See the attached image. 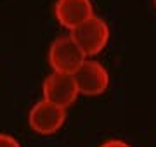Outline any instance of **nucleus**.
I'll list each match as a JSON object with an SVG mask.
<instances>
[{
    "label": "nucleus",
    "mask_w": 156,
    "mask_h": 147,
    "mask_svg": "<svg viewBox=\"0 0 156 147\" xmlns=\"http://www.w3.org/2000/svg\"><path fill=\"white\" fill-rule=\"evenodd\" d=\"M66 116H68V109L54 106V104L40 99L30 109L28 125L38 135H54L64 126Z\"/></svg>",
    "instance_id": "nucleus-3"
},
{
    "label": "nucleus",
    "mask_w": 156,
    "mask_h": 147,
    "mask_svg": "<svg viewBox=\"0 0 156 147\" xmlns=\"http://www.w3.org/2000/svg\"><path fill=\"white\" fill-rule=\"evenodd\" d=\"M0 147H21V144H19L16 137L0 132Z\"/></svg>",
    "instance_id": "nucleus-7"
},
{
    "label": "nucleus",
    "mask_w": 156,
    "mask_h": 147,
    "mask_svg": "<svg viewBox=\"0 0 156 147\" xmlns=\"http://www.w3.org/2000/svg\"><path fill=\"white\" fill-rule=\"evenodd\" d=\"M92 16H95L92 0H56L54 4V17L68 31L75 29Z\"/></svg>",
    "instance_id": "nucleus-6"
},
{
    "label": "nucleus",
    "mask_w": 156,
    "mask_h": 147,
    "mask_svg": "<svg viewBox=\"0 0 156 147\" xmlns=\"http://www.w3.org/2000/svg\"><path fill=\"white\" fill-rule=\"evenodd\" d=\"M69 36L75 40V43L80 47V50L83 52L87 59H94V56L101 54L106 49L109 36H111V29L106 19L95 14L75 29H71Z\"/></svg>",
    "instance_id": "nucleus-1"
},
{
    "label": "nucleus",
    "mask_w": 156,
    "mask_h": 147,
    "mask_svg": "<svg viewBox=\"0 0 156 147\" xmlns=\"http://www.w3.org/2000/svg\"><path fill=\"white\" fill-rule=\"evenodd\" d=\"M73 78L76 81L80 95L97 97L104 94L109 87V71L102 62L95 59H85L82 66L75 71Z\"/></svg>",
    "instance_id": "nucleus-4"
},
{
    "label": "nucleus",
    "mask_w": 156,
    "mask_h": 147,
    "mask_svg": "<svg viewBox=\"0 0 156 147\" xmlns=\"http://www.w3.org/2000/svg\"><path fill=\"white\" fill-rule=\"evenodd\" d=\"M97 147H132L127 140H122V138H109V140H104L102 144H99Z\"/></svg>",
    "instance_id": "nucleus-8"
},
{
    "label": "nucleus",
    "mask_w": 156,
    "mask_h": 147,
    "mask_svg": "<svg viewBox=\"0 0 156 147\" xmlns=\"http://www.w3.org/2000/svg\"><path fill=\"white\" fill-rule=\"evenodd\" d=\"M78 97H80V92H78L73 74L50 73L49 76H45L44 83H42V99L44 101L68 109L76 102Z\"/></svg>",
    "instance_id": "nucleus-5"
},
{
    "label": "nucleus",
    "mask_w": 156,
    "mask_h": 147,
    "mask_svg": "<svg viewBox=\"0 0 156 147\" xmlns=\"http://www.w3.org/2000/svg\"><path fill=\"white\" fill-rule=\"evenodd\" d=\"M153 2H154V7H156V0H153Z\"/></svg>",
    "instance_id": "nucleus-9"
},
{
    "label": "nucleus",
    "mask_w": 156,
    "mask_h": 147,
    "mask_svg": "<svg viewBox=\"0 0 156 147\" xmlns=\"http://www.w3.org/2000/svg\"><path fill=\"white\" fill-rule=\"evenodd\" d=\"M47 59L52 73L75 74V71L82 66V62L87 57L69 35H61L52 40L47 52Z\"/></svg>",
    "instance_id": "nucleus-2"
}]
</instances>
